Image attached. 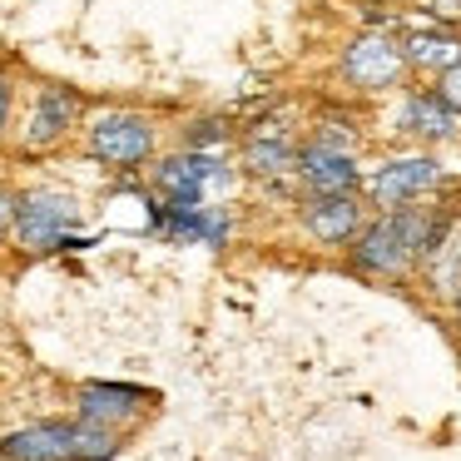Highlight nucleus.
Here are the masks:
<instances>
[{"mask_svg": "<svg viewBox=\"0 0 461 461\" xmlns=\"http://www.w3.org/2000/svg\"><path fill=\"white\" fill-rule=\"evenodd\" d=\"M303 229L318 243H352L362 229V209L352 194H312V203L303 209Z\"/></svg>", "mask_w": 461, "mask_h": 461, "instance_id": "10", "label": "nucleus"}, {"mask_svg": "<svg viewBox=\"0 0 461 461\" xmlns=\"http://www.w3.org/2000/svg\"><path fill=\"white\" fill-rule=\"evenodd\" d=\"M154 392L144 387H130V382H85L80 397H75V407H80L85 421H100V427H130L134 417L144 411V402H149Z\"/></svg>", "mask_w": 461, "mask_h": 461, "instance_id": "8", "label": "nucleus"}, {"mask_svg": "<svg viewBox=\"0 0 461 461\" xmlns=\"http://www.w3.org/2000/svg\"><path fill=\"white\" fill-rule=\"evenodd\" d=\"M397 130L402 134H421V140H456V134H461V114L451 110L437 90H417V95L402 100Z\"/></svg>", "mask_w": 461, "mask_h": 461, "instance_id": "11", "label": "nucleus"}, {"mask_svg": "<svg viewBox=\"0 0 461 461\" xmlns=\"http://www.w3.org/2000/svg\"><path fill=\"white\" fill-rule=\"evenodd\" d=\"M90 154L110 169H140L154 154V124L134 110H104L90 120V134H85Z\"/></svg>", "mask_w": 461, "mask_h": 461, "instance_id": "3", "label": "nucleus"}, {"mask_svg": "<svg viewBox=\"0 0 461 461\" xmlns=\"http://www.w3.org/2000/svg\"><path fill=\"white\" fill-rule=\"evenodd\" d=\"M293 174L308 184V194H357L362 189L357 159L322 140H308L303 149H293Z\"/></svg>", "mask_w": 461, "mask_h": 461, "instance_id": "7", "label": "nucleus"}, {"mask_svg": "<svg viewBox=\"0 0 461 461\" xmlns=\"http://www.w3.org/2000/svg\"><path fill=\"white\" fill-rule=\"evenodd\" d=\"M402 60H407L411 70L447 75L451 65H461V41L456 35H441V31H417V35L402 41Z\"/></svg>", "mask_w": 461, "mask_h": 461, "instance_id": "13", "label": "nucleus"}, {"mask_svg": "<svg viewBox=\"0 0 461 461\" xmlns=\"http://www.w3.org/2000/svg\"><path fill=\"white\" fill-rule=\"evenodd\" d=\"M437 21H461V0H427Z\"/></svg>", "mask_w": 461, "mask_h": 461, "instance_id": "20", "label": "nucleus"}, {"mask_svg": "<svg viewBox=\"0 0 461 461\" xmlns=\"http://www.w3.org/2000/svg\"><path fill=\"white\" fill-rule=\"evenodd\" d=\"M437 95H441V100H447V104H451V110H456V114H461V65H451V70H447V75H441V85H437Z\"/></svg>", "mask_w": 461, "mask_h": 461, "instance_id": "17", "label": "nucleus"}, {"mask_svg": "<svg viewBox=\"0 0 461 461\" xmlns=\"http://www.w3.org/2000/svg\"><path fill=\"white\" fill-rule=\"evenodd\" d=\"M402 70H407L402 41H392L387 31H367L342 50V80L357 85V90H392Z\"/></svg>", "mask_w": 461, "mask_h": 461, "instance_id": "5", "label": "nucleus"}, {"mask_svg": "<svg viewBox=\"0 0 461 461\" xmlns=\"http://www.w3.org/2000/svg\"><path fill=\"white\" fill-rule=\"evenodd\" d=\"M243 164H249L253 174H263V179H278V174H288V169H293V144H288V134H278L273 124L253 130L249 144H243Z\"/></svg>", "mask_w": 461, "mask_h": 461, "instance_id": "14", "label": "nucleus"}, {"mask_svg": "<svg viewBox=\"0 0 461 461\" xmlns=\"http://www.w3.org/2000/svg\"><path fill=\"white\" fill-rule=\"evenodd\" d=\"M213 184H229V169H223L219 154L184 149V154H169L154 169V189L164 194V203H203V194Z\"/></svg>", "mask_w": 461, "mask_h": 461, "instance_id": "6", "label": "nucleus"}, {"mask_svg": "<svg viewBox=\"0 0 461 461\" xmlns=\"http://www.w3.org/2000/svg\"><path fill=\"white\" fill-rule=\"evenodd\" d=\"M447 239V223L431 219L427 209H392L372 229H357L352 239V263L372 278H402L417 258H431Z\"/></svg>", "mask_w": 461, "mask_h": 461, "instance_id": "1", "label": "nucleus"}, {"mask_svg": "<svg viewBox=\"0 0 461 461\" xmlns=\"http://www.w3.org/2000/svg\"><path fill=\"white\" fill-rule=\"evenodd\" d=\"M456 318H461V298H456Z\"/></svg>", "mask_w": 461, "mask_h": 461, "instance_id": "21", "label": "nucleus"}, {"mask_svg": "<svg viewBox=\"0 0 461 461\" xmlns=\"http://www.w3.org/2000/svg\"><path fill=\"white\" fill-rule=\"evenodd\" d=\"M11 223H15V194L5 189V184H0V239L11 233Z\"/></svg>", "mask_w": 461, "mask_h": 461, "instance_id": "18", "label": "nucleus"}, {"mask_svg": "<svg viewBox=\"0 0 461 461\" xmlns=\"http://www.w3.org/2000/svg\"><path fill=\"white\" fill-rule=\"evenodd\" d=\"M11 104H15V90H11V80L0 75V134H5V124H11Z\"/></svg>", "mask_w": 461, "mask_h": 461, "instance_id": "19", "label": "nucleus"}, {"mask_svg": "<svg viewBox=\"0 0 461 461\" xmlns=\"http://www.w3.org/2000/svg\"><path fill=\"white\" fill-rule=\"evenodd\" d=\"M437 184H441V164L431 159V154H397V159H387L382 169H372L367 179H362V189H367L382 209H407V203H417L421 194H431Z\"/></svg>", "mask_w": 461, "mask_h": 461, "instance_id": "4", "label": "nucleus"}, {"mask_svg": "<svg viewBox=\"0 0 461 461\" xmlns=\"http://www.w3.org/2000/svg\"><path fill=\"white\" fill-rule=\"evenodd\" d=\"M75 114H80V100L60 85H45L35 90V104H31V120H25V149H50L70 134Z\"/></svg>", "mask_w": 461, "mask_h": 461, "instance_id": "9", "label": "nucleus"}, {"mask_svg": "<svg viewBox=\"0 0 461 461\" xmlns=\"http://www.w3.org/2000/svg\"><path fill=\"white\" fill-rule=\"evenodd\" d=\"M70 427L75 421H31L0 441L5 461H70Z\"/></svg>", "mask_w": 461, "mask_h": 461, "instance_id": "12", "label": "nucleus"}, {"mask_svg": "<svg viewBox=\"0 0 461 461\" xmlns=\"http://www.w3.org/2000/svg\"><path fill=\"white\" fill-rule=\"evenodd\" d=\"M80 223V203L60 189H31V194H15V243L31 253H55V243L65 233H75Z\"/></svg>", "mask_w": 461, "mask_h": 461, "instance_id": "2", "label": "nucleus"}, {"mask_svg": "<svg viewBox=\"0 0 461 461\" xmlns=\"http://www.w3.org/2000/svg\"><path fill=\"white\" fill-rule=\"evenodd\" d=\"M229 144V130H223L219 120H203V124H194V134H189V149H199V154H213V149H223Z\"/></svg>", "mask_w": 461, "mask_h": 461, "instance_id": "16", "label": "nucleus"}, {"mask_svg": "<svg viewBox=\"0 0 461 461\" xmlns=\"http://www.w3.org/2000/svg\"><path fill=\"white\" fill-rule=\"evenodd\" d=\"M120 456V431L100 421H75L70 427V461H114Z\"/></svg>", "mask_w": 461, "mask_h": 461, "instance_id": "15", "label": "nucleus"}]
</instances>
